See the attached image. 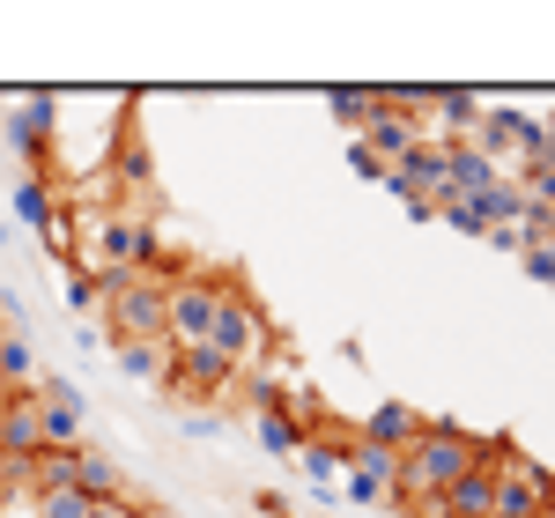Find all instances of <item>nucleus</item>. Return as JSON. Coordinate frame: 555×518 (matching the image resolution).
<instances>
[{"label":"nucleus","instance_id":"5","mask_svg":"<svg viewBox=\"0 0 555 518\" xmlns=\"http://www.w3.org/2000/svg\"><path fill=\"white\" fill-rule=\"evenodd\" d=\"M38 437H44V452H82V392L67 378L38 386Z\"/></svg>","mask_w":555,"mask_h":518},{"label":"nucleus","instance_id":"2","mask_svg":"<svg viewBox=\"0 0 555 518\" xmlns=\"http://www.w3.org/2000/svg\"><path fill=\"white\" fill-rule=\"evenodd\" d=\"M178 274H185V259H156V267H141V274H112V282H96V319H104V334L112 348L119 341H164V303H171Z\"/></svg>","mask_w":555,"mask_h":518},{"label":"nucleus","instance_id":"7","mask_svg":"<svg viewBox=\"0 0 555 518\" xmlns=\"http://www.w3.org/2000/svg\"><path fill=\"white\" fill-rule=\"evenodd\" d=\"M44 437H38V392H8L0 400V459H38Z\"/></svg>","mask_w":555,"mask_h":518},{"label":"nucleus","instance_id":"14","mask_svg":"<svg viewBox=\"0 0 555 518\" xmlns=\"http://www.w3.org/2000/svg\"><path fill=\"white\" fill-rule=\"evenodd\" d=\"M518 259H526V274H533V282H548V289H555V245H526Z\"/></svg>","mask_w":555,"mask_h":518},{"label":"nucleus","instance_id":"6","mask_svg":"<svg viewBox=\"0 0 555 518\" xmlns=\"http://www.w3.org/2000/svg\"><path fill=\"white\" fill-rule=\"evenodd\" d=\"M348 467H356V475H348V496H356V504H392V467H400V452H378V444L356 437V444H348Z\"/></svg>","mask_w":555,"mask_h":518},{"label":"nucleus","instance_id":"4","mask_svg":"<svg viewBox=\"0 0 555 518\" xmlns=\"http://www.w3.org/2000/svg\"><path fill=\"white\" fill-rule=\"evenodd\" d=\"M385 185H392V193H400L415 216H437V200H444V141L429 133L415 156H400V164L385 171Z\"/></svg>","mask_w":555,"mask_h":518},{"label":"nucleus","instance_id":"13","mask_svg":"<svg viewBox=\"0 0 555 518\" xmlns=\"http://www.w3.org/2000/svg\"><path fill=\"white\" fill-rule=\"evenodd\" d=\"M38 518H89V496L82 489H52V496H38Z\"/></svg>","mask_w":555,"mask_h":518},{"label":"nucleus","instance_id":"3","mask_svg":"<svg viewBox=\"0 0 555 518\" xmlns=\"http://www.w3.org/2000/svg\"><path fill=\"white\" fill-rule=\"evenodd\" d=\"M208 348L222 355V363H230V371H245V378H253L259 363L274 355V326H267V311L253 303V289H245L237 274H222V297H215Z\"/></svg>","mask_w":555,"mask_h":518},{"label":"nucleus","instance_id":"10","mask_svg":"<svg viewBox=\"0 0 555 518\" xmlns=\"http://www.w3.org/2000/svg\"><path fill=\"white\" fill-rule=\"evenodd\" d=\"M75 489H82L89 504H104V496H133V481H127V467L112 459V452H75Z\"/></svg>","mask_w":555,"mask_h":518},{"label":"nucleus","instance_id":"9","mask_svg":"<svg viewBox=\"0 0 555 518\" xmlns=\"http://www.w3.org/2000/svg\"><path fill=\"white\" fill-rule=\"evenodd\" d=\"M304 430H311L304 400H259V444L267 452H304Z\"/></svg>","mask_w":555,"mask_h":518},{"label":"nucleus","instance_id":"11","mask_svg":"<svg viewBox=\"0 0 555 518\" xmlns=\"http://www.w3.org/2000/svg\"><path fill=\"white\" fill-rule=\"evenodd\" d=\"M119 363H127L133 378H149V386H171L178 348L171 341H119Z\"/></svg>","mask_w":555,"mask_h":518},{"label":"nucleus","instance_id":"1","mask_svg":"<svg viewBox=\"0 0 555 518\" xmlns=\"http://www.w3.org/2000/svg\"><path fill=\"white\" fill-rule=\"evenodd\" d=\"M474 467H489V437L460 430V423H423V437L392 467V504L400 511H437V496Z\"/></svg>","mask_w":555,"mask_h":518},{"label":"nucleus","instance_id":"8","mask_svg":"<svg viewBox=\"0 0 555 518\" xmlns=\"http://www.w3.org/2000/svg\"><path fill=\"white\" fill-rule=\"evenodd\" d=\"M363 444H378V452H408L415 437H423V407H400V400H385V407H371V423H363Z\"/></svg>","mask_w":555,"mask_h":518},{"label":"nucleus","instance_id":"12","mask_svg":"<svg viewBox=\"0 0 555 518\" xmlns=\"http://www.w3.org/2000/svg\"><path fill=\"white\" fill-rule=\"evenodd\" d=\"M326 104H334V119H348L356 133H363L371 119H378V89H334Z\"/></svg>","mask_w":555,"mask_h":518}]
</instances>
